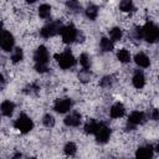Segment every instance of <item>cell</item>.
Wrapping results in <instances>:
<instances>
[{
  "label": "cell",
  "instance_id": "17",
  "mask_svg": "<svg viewBox=\"0 0 159 159\" xmlns=\"http://www.w3.org/2000/svg\"><path fill=\"white\" fill-rule=\"evenodd\" d=\"M119 9L123 12H133L135 10V6H134V4L130 0H123L119 4Z\"/></svg>",
  "mask_w": 159,
  "mask_h": 159
},
{
  "label": "cell",
  "instance_id": "16",
  "mask_svg": "<svg viewBox=\"0 0 159 159\" xmlns=\"http://www.w3.org/2000/svg\"><path fill=\"white\" fill-rule=\"evenodd\" d=\"M14 109H15V104L12 102H10V101H4L1 103V106H0L1 113L4 116H6V117H11L12 113H14Z\"/></svg>",
  "mask_w": 159,
  "mask_h": 159
},
{
  "label": "cell",
  "instance_id": "33",
  "mask_svg": "<svg viewBox=\"0 0 159 159\" xmlns=\"http://www.w3.org/2000/svg\"><path fill=\"white\" fill-rule=\"evenodd\" d=\"M152 119H154V120L158 119V109H153L152 111Z\"/></svg>",
  "mask_w": 159,
  "mask_h": 159
},
{
  "label": "cell",
  "instance_id": "21",
  "mask_svg": "<svg viewBox=\"0 0 159 159\" xmlns=\"http://www.w3.org/2000/svg\"><path fill=\"white\" fill-rule=\"evenodd\" d=\"M99 46H101L102 51H104V52H108V51L113 50V42L108 37H102L101 42H99Z\"/></svg>",
  "mask_w": 159,
  "mask_h": 159
},
{
  "label": "cell",
  "instance_id": "30",
  "mask_svg": "<svg viewBox=\"0 0 159 159\" xmlns=\"http://www.w3.org/2000/svg\"><path fill=\"white\" fill-rule=\"evenodd\" d=\"M133 37L134 40H142L143 39V32H142V27H135L133 30Z\"/></svg>",
  "mask_w": 159,
  "mask_h": 159
},
{
  "label": "cell",
  "instance_id": "32",
  "mask_svg": "<svg viewBox=\"0 0 159 159\" xmlns=\"http://www.w3.org/2000/svg\"><path fill=\"white\" fill-rule=\"evenodd\" d=\"M39 87L35 84V83H32V84H30V86H27L26 88H25V92L26 93H30V94H32V93H37L39 92Z\"/></svg>",
  "mask_w": 159,
  "mask_h": 159
},
{
  "label": "cell",
  "instance_id": "34",
  "mask_svg": "<svg viewBox=\"0 0 159 159\" xmlns=\"http://www.w3.org/2000/svg\"><path fill=\"white\" fill-rule=\"evenodd\" d=\"M12 159H25V158H24V155H22L21 153H16V154L12 157Z\"/></svg>",
  "mask_w": 159,
  "mask_h": 159
},
{
  "label": "cell",
  "instance_id": "15",
  "mask_svg": "<svg viewBox=\"0 0 159 159\" xmlns=\"http://www.w3.org/2000/svg\"><path fill=\"white\" fill-rule=\"evenodd\" d=\"M134 61L139 67H143V68H145V67H148L150 65V60L144 52H138L134 56Z\"/></svg>",
  "mask_w": 159,
  "mask_h": 159
},
{
  "label": "cell",
  "instance_id": "3",
  "mask_svg": "<svg viewBox=\"0 0 159 159\" xmlns=\"http://www.w3.org/2000/svg\"><path fill=\"white\" fill-rule=\"evenodd\" d=\"M142 32H143V39H145V41L148 42H155L158 40L159 30L158 26L152 21L145 22V25L142 27Z\"/></svg>",
  "mask_w": 159,
  "mask_h": 159
},
{
  "label": "cell",
  "instance_id": "7",
  "mask_svg": "<svg viewBox=\"0 0 159 159\" xmlns=\"http://www.w3.org/2000/svg\"><path fill=\"white\" fill-rule=\"evenodd\" d=\"M145 122V114L139 111H134L129 114L128 117V123H127V130H133L135 129L137 125L142 124Z\"/></svg>",
  "mask_w": 159,
  "mask_h": 159
},
{
  "label": "cell",
  "instance_id": "12",
  "mask_svg": "<svg viewBox=\"0 0 159 159\" xmlns=\"http://www.w3.org/2000/svg\"><path fill=\"white\" fill-rule=\"evenodd\" d=\"M132 83H133V86H134L135 88H138V89L143 88L144 84H145V77H144V73H143L142 71H139V70L135 71L134 75H133V78H132Z\"/></svg>",
  "mask_w": 159,
  "mask_h": 159
},
{
  "label": "cell",
  "instance_id": "36",
  "mask_svg": "<svg viewBox=\"0 0 159 159\" xmlns=\"http://www.w3.org/2000/svg\"><path fill=\"white\" fill-rule=\"evenodd\" d=\"M1 31H2V24L0 22V32H1Z\"/></svg>",
  "mask_w": 159,
  "mask_h": 159
},
{
  "label": "cell",
  "instance_id": "31",
  "mask_svg": "<svg viewBox=\"0 0 159 159\" xmlns=\"http://www.w3.org/2000/svg\"><path fill=\"white\" fill-rule=\"evenodd\" d=\"M112 82H113L112 77H111V76H106V77L102 78V81H101V86H102V87H109V86L112 84Z\"/></svg>",
  "mask_w": 159,
  "mask_h": 159
},
{
  "label": "cell",
  "instance_id": "6",
  "mask_svg": "<svg viewBox=\"0 0 159 159\" xmlns=\"http://www.w3.org/2000/svg\"><path fill=\"white\" fill-rule=\"evenodd\" d=\"M61 37H62V41L65 43H71V42L76 41L77 37H78L77 29L72 24L71 25H67V26H63L61 29Z\"/></svg>",
  "mask_w": 159,
  "mask_h": 159
},
{
  "label": "cell",
  "instance_id": "27",
  "mask_svg": "<svg viewBox=\"0 0 159 159\" xmlns=\"http://www.w3.org/2000/svg\"><path fill=\"white\" fill-rule=\"evenodd\" d=\"M42 122H43V124H45L46 127H48V128L55 125V118H53L51 114H48V113L43 116V119H42Z\"/></svg>",
  "mask_w": 159,
  "mask_h": 159
},
{
  "label": "cell",
  "instance_id": "28",
  "mask_svg": "<svg viewBox=\"0 0 159 159\" xmlns=\"http://www.w3.org/2000/svg\"><path fill=\"white\" fill-rule=\"evenodd\" d=\"M66 5H67V7H68L70 10H72V11H78V10H81V4H80L78 1H67Z\"/></svg>",
  "mask_w": 159,
  "mask_h": 159
},
{
  "label": "cell",
  "instance_id": "10",
  "mask_svg": "<svg viewBox=\"0 0 159 159\" xmlns=\"http://www.w3.org/2000/svg\"><path fill=\"white\" fill-rule=\"evenodd\" d=\"M71 107H72V102L70 98H58L53 104V109L57 113H66L71 109Z\"/></svg>",
  "mask_w": 159,
  "mask_h": 159
},
{
  "label": "cell",
  "instance_id": "14",
  "mask_svg": "<svg viewBox=\"0 0 159 159\" xmlns=\"http://www.w3.org/2000/svg\"><path fill=\"white\" fill-rule=\"evenodd\" d=\"M124 112H125V108L122 103L117 102L114 103L112 107H111V111H109V114L112 118H120L124 116Z\"/></svg>",
  "mask_w": 159,
  "mask_h": 159
},
{
  "label": "cell",
  "instance_id": "26",
  "mask_svg": "<svg viewBox=\"0 0 159 159\" xmlns=\"http://www.w3.org/2000/svg\"><path fill=\"white\" fill-rule=\"evenodd\" d=\"M22 58H24V52H22V50H21L20 47H16V48L14 50L12 55H11V60H12V62L16 63V62L21 61Z\"/></svg>",
  "mask_w": 159,
  "mask_h": 159
},
{
  "label": "cell",
  "instance_id": "1",
  "mask_svg": "<svg viewBox=\"0 0 159 159\" xmlns=\"http://www.w3.org/2000/svg\"><path fill=\"white\" fill-rule=\"evenodd\" d=\"M34 60H35V70L40 73H43L47 71V62H48V51L47 48L41 45L36 48L34 53Z\"/></svg>",
  "mask_w": 159,
  "mask_h": 159
},
{
  "label": "cell",
  "instance_id": "13",
  "mask_svg": "<svg viewBox=\"0 0 159 159\" xmlns=\"http://www.w3.org/2000/svg\"><path fill=\"white\" fill-rule=\"evenodd\" d=\"M63 122L67 127H77L81 123V114L78 112H72L70 116H67L65 118Z\"/></svg>",
  "mask_w": 159,
  "mask_h": 159
},
{
  "label": "cell",
  "instance_id": "22",
  "mask_svg": "<svg viewBox=\"0 0 159 159\" xmlns=\"http://www.w3.org/2000/svg\"><path fill=\"white\" fill-rule=\"evenodd\" d=\"M97 15H98V9H97V6L93 5V4L88 5L87 9H86V16H87L89 20H94V19L97 17Z\"/></svg>",
  "mask_w": 159,
  "mask_h": 159
},
{
  "label": "cell",
  "instance_id": "24",
  "mask_svg": "<svg viewBox=\"0 0 159 159\" xmlns=\"http://www.w3.org/2000/svg\"><path fill=\"white\" fill-rule=\"evenodd\" d=\"M80 63L83 67V70H89L91 68V58L87 53H82L80 56Z\"/></svg>",
  "mask_w": 159,
  "mask_h": 159
},
{
  "label": "cell",
  "instance_id": "8",
  "mask_svg": "<svg viewBox=\"0 0 159 159\" xmlns=\"http://www.w3.org/2000/svg\"><path fill=\"white\" fill-rule=\"evenodd\" d=\"M94 135L98 143H106L111 137V129L106 123H98L94 130Z\"/></svg>",
  "mask_w": 159,
  "mask_h": 159
},
{
  "label": "cell",
  "instance_id": "11",
  "mask_svg": "<svg viewBox=\"0 0 159 159\" xmlns=\"http://www.w3.org/2000/svg\"><path fill=\"white\" fill-rule=\"evenodd\" d=\"M154 154V148L152 145L139 147L135 152V159H152Z\"/></svg>",
  "mask_w": 159,
  "mask_h": 159
},
{
  "label": "cell",
  "instance_id": "37",
  "mask_svg": "<svg viewBox=\"0 0 159 159\" xmlns=\"http://www.w3.org/2000/svg\"><path fill=\"white\" fill-rule=\"evenodd\" d=\"M1 32H2V31H1ZM1 32H0V34H1Z\"/></svg>",
  "mask_w": 159,
  "mask_h": 159
},
{
  "label": "cell",
  "instance_id": "9",
  "mask_svg": "<svg viewBox=\"0 0 159 159\" xmlns=\"http://www.w3.org/2000/svg\"><path fill=\"white\" fill-rule=\"evenodd\" d=\"M14 36L7 32V31H2L0 34V47L4 51H11L14 47Z\"/></svg>",
  "mask_w": 159,
  "mask_h": 159
},
{
  "label": "cell",
  "instance_id": "23",
  "mask_svg": "<svg viewBox=\"0 0 159 159\" xmlns=\"http://www.w3.org/2000/svg\"><path fill=\"white\" fill-rule=\"evenodd\" d=\"M97 122L96 120H93V119H89V120H87L86 122V124H84V133L86 134H94V130H96V128H97Z\"/></svg>",
  "mask_w": 159,
  "mask_h": 159
},
{
  "label": "cell",
  "instance_id": "20",
  "mask_svg": "<svg viewBox=\"0 0 159 159\" xmlns=\"http://www.w3.org/2000/svg\"><path fill=\"white\" fill-rule=\"evenodd\" d=\"M123 36V31L120 27H113L109 31V37H111V41H119Z\"/></svg>",
  "mask_w": 159,
  "mask_h": 159
},
{
  "label": "cell",
  "instance_id": "19",
  "mask_svg": "<svg viewBox=\"0 0 159 159\" xmlns=\"http://www.w3.org/2000/svg\"><path fill=\"white\" fill-rule=\"evenodd\" d=\"M117 58L122 62V63H127L130 61V53L129 51H127L125 48H120L118 52H117Z\"/></svg>",
  "mask_w": 159,
  "mask_h": 159
},
{
  "label": "cell",
  "instance_id": "5",
  "mask_svg": "<svg viewBox=\"0 0 159 159\" xmlns=\"http://www.w3.org/2000/svg\"><path fill=\"white\" fill-rule=\"evenodd\" d=\"M62 27H63V26H62L61 21H52V22L45 25V26L40 30V35H41L42 37H45V39H48V37H52V36H55L56 34L61 32V29H62Z\"/></svg>",
  "mask_w": 159,
  "mask_h": 159
},
{
  "label": "cell",
  "instance_id": "18",
  "mask_svg": "<svg viewBox=\"0 0 159 159\" xmlns=\"http://www.w3.org/2000/svg\"><path fill=\"white\" fill-rule=\"evenodd\" d=\"M39 15L42 19H48L51 15V6L48 4H42L39 7Z\"/></svg>",
  "mask_w": 159,
  "mask_h": 159
},
{
  "label": "cell",
  "instance_id": "35",
  "mask_svg": "<svg viewBox=\"0 0 159 159\" xmlns=\"http://www.w3.org/2000/svg\"><path fill=\"white\" fill-rule=\"evenodd\" d=\"M4 82H5V78H4V76L0 73V86H2V84H4Z\"/></svg>",
  "mask_w": 159,
  "mask_h": 159
},
{
  "label": "cell",
  "instance_id": "25",
  "mask_svg": "<svg viewBox=\"0 0 159 159\" xmlns=\"http://www.w3.org/2000/svg\"><path fill=\"white\" fill-rule=\"evenodd\" d=\"M63 152H65V154H66V155L72 157V155H75V154H76V152H77V147H76V144H75V143L70 142V143H67V144L65 145Z\"/></svg>",
  "mask_w": 159,
  "mask_h": 159
},
{
  "label": "cell",
  "instance_id": "4",
  "mask_svg": "<svg viewBox=\"0 0 159 159\" xmlns=\"http://www.w3.org/2000/svg\"><path fill=\"white\" fill-rule=\"evenodd\" d=\"M14 127L17 129V130H20L21 133H29L32 128H34V122H32V119L29 117V116H26L25 113H21L19 117H17V119L15 120V123H14Z\"/></svg>",
  "mask_w": 159,
  "mask_h": 159
},
{
  "label": "cell",
  "instance_id": "29",
  "mask_svg": "<svg viewBox=\"0 0 159 159\" xmlns=\"http://www.w3.org/2000/svg\"><path fill=\"white\" fill-rule=\"evenodd\" d=\"M78 78H80L81 81H83V82L88 81V80L91 78V73H89V71H88V70H82V71L80 72V75H78Z\"/></svg>",
  "mask_w": 159,
  "mask_h": 159
},
{
  "label": "cell",
  "instance_id": "2",
  "mask_svg": "<svg viewBox=\"0 0 159 159\" xmlns=\"http://www.w3.org/2000/svg\"><path fill=\"white\" fill-rule=\"evenodd\" d=\"M55 58L57 60L60 67L63 68V70L71 68V67H73L75 63H76V58H75V56L72 55V52H71L70 50H66V51H63L62 53L55 55Z\"/></svg>",
  "mask_w": 159,
  "mask_h": 159
}]
</instances>
